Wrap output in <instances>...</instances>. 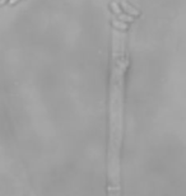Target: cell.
Segmentation results:
<instances>
[{
    "mask_svg": "<svg viewBox=\"0 0 186 196\" xmlns=\"http://www.w3.org/2000/svg\"><path fill=\"white\" fill-rule=\"evenodd\" d=\"M6 2H8V0H0V4H2V5H3V4H5Z\"/></svg>",
    "mask_w": 186,
    "mask_h": 196,
    "instance_id": "5b68a950",
    "label": "cell"
},
{
    "mask_svg": "<svg viewBox=\"0 0 186 196\" xmlns=\"http://www.w3.org/2000/svg\"><path fill=\"white\" fill-rule=\"evenodd\" d=\"M111 8H112V10H113V13H115V14H121V9H120V6L117 5L116 2H113L111 4Z\"/></svg>",
    "mask_w": 186,
    "mask_h": 196,
    "instance_id": "7a4b0ae2",
    "label": "cell"
},
{
    "mask_svg": "<svg viewBox=\"0 0 186 196\" xmlns=\"http://www.w3.org/2000/svg\"><path fill=\"white\" fill-rule=\"evenodd\" d=\"M119 19L122 20V22H124V20H133V18L126 15V14H119Z\"/></svg>",
    "mask_w": 186,
    "mask_h": 196,
    "instance_id": "3957f363",
    "label": "cell"
},
{
    "mask_svg": "<svg viewBox=\"0 0 186 196\" xmlns=\"http://www.w3.org/2000/svg\"><path fill=\"white\" fill-rule=\"evenodd\" d=\"M19 2V0H9V4L10 5H14V4H17Z\"/></svg>",
    "mask_w": 186,
    "mask_h": 196,
    "instance_id": "277c9868",
    "label": "cell"
},
{
    "mask_svg": "<svg viewBox=\"0 0 186 196\" xmlns=\"http://www.w3.org/2000/svg\"><path fill=\"white\" fill-rule=\"evenodd\" d=\"M113 27H116L117 29H122V31H125L126 28H128V26H126V23H124V22H121V20H113Z\"/></svg>",
    "mask_w": 186,
    "mask_h": 196,
    "instance_id": "6da1fadb",
    "label": "cell"
}]
</instances>
